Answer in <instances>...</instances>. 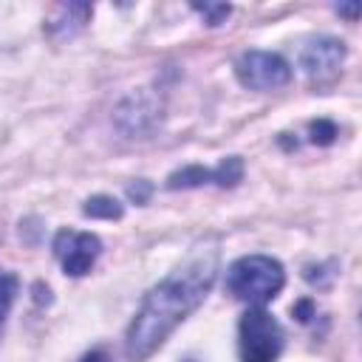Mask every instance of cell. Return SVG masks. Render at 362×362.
<instances>
[{"mask_svg": "<svg viewBox=\"0 0 362 362\" xmlns=\"http://www.w3.org/2000/svg\"><path fill=\"white\" fill-rule=\"evenodd\" d=\"M218 277V252H198L170 277L147 291L141 308L136 311L133 322L127 325L124 354L133 362H144L153 356L164 339L206 300L212 283Z\"/></svg>", "mask_w": 362, "mask_h": 362, "instance_id": "1", "label": "cell"}, {"mask_svg": "<svg viewBox=\"0 0 362 362\" xmlns=\"http://www.w3.org/2000/svg\"><path fill=\"white\" fill-rule=\"evenodd\" d=\"M286 283L283 266L269 255H246L238 257L226 272V288L235 300L263 305L280 294Z\"/></svg>", "mask_w": 362, "mask_h": 362, "instance_id": "2", "label": "cell"}, {"mask_svg": "<svg viewBox=\"0 0 362 362\" xmlns=\"http://www.w3.org/2000/svg\"><path fill=\"white\" fill-rule=\"evenodd\" d=\"M280 322L260 305L249 308L238 322V356L240 362H277L283 351Z\"/></svg>", "mask_w": 362, "mask_h": 362, "instance_id": "3", "label": "cell"}, {"mask_svg": "<svg viewBox=\"0 0 362 362\" xmlns=\"http://www.w3.org/2000/svg\"><path fill=\"white\" fill-rule=\"evenodd\" d=\"M240 85L252 90H277L291 79V65L272 51H243L235 62Z\"/></svg>", "mask_w": 362, "mask_h": 362, "instance_id": "4", "label": "cell"}, {"mask_svg": "<svg viewBox=\"0 0 362 362\" xmlns=\"http://www.w3.org/2000/svg\"><path fill=\"white\" fill-rule=\"evenodd\" d=\"M161 96L150 88H141L119 102L113 119L124 136H150L161 124Z\"/></svg>", "mask_w": 362, "mask_h": 362, "instance_id": "5", "label": "cell"}, {"mask_svg": "<svg viewBox=\"0 0 362 362\" xmlns=\"http://www.w3.org/2000/svg\"><path fill=\"white\" fill-rule=\"evenodd\" d=\"M54 255L62 266L65 274L82 277L93 269L96 257L102 255V240L90 232H76V229H62L54 238Z\"/></svg>", "mask_w": 362, "mask_h": 362, "instance_id": "6", "label": "cell"}, {"mask_svg": "<svg viewBox=\"0 0 362 362\" xmlns=\"http://www.w3.org/2000/svg\"><path fill=\"white\" fill-rule=\"evenodd\" d=\"M342 62H345V45L334 37H317L314 42L305 45V51L300 57V65H303L305 76L317 85L337 79Z\"/></svg>", "mask_w": 362, "mask_h": 362, "instance_id": "7", "label": "cell"}, {"mask_svg": "<svg viewBox=\"0 0 362 362\" xmlns=\"http://www.w3.org/2000/svg\"><path fill=\"white\" fill-rule=\"evenodd\" d=\"M240 178H243V161L238 156H229L215 170H206V167H198V164L184 167V170H175L167 178V189H189V187H204V184L235 187Z\"/></svg>", "mask_w": 362, "mask_h": 362, "instance_id": "8", "label": "cell"}, {"mask_svg": "<svg viewBox=\"0 0 362 362\" xmlns=\"http://www.w3.org/2000/svg\"><path fill=\"white\" fill-rule=\"evenodd\" d=\"M90 14H93V6L90 3H59L54 8V14L48 17L45 31L57 42L71 40V37H76L85 28V23L90 20Z\"/></svg>", "mask_w": 362, "mask_h": 362, "instance_id": "9", "label": "cell"}, {"mask_svg": "<svg viewBox=\"0 0 362 362\" xmlns=\"http://www.w3.org/2000/svg\"><path fill=\"white\" fill-rule=\"evenodd\" d=\"M82 212H85L88 218H102V221H119V218L124 215V206H122V204H119L116 198H110V195H93V198H88V201H85Z\"/></svg>", "mask_w": 362, "mask_h": 362, "instance_id": "10", "label": "cell"}, {"mask_svg": "<svg viewBox=\"0 0 362 362\" xmlns=\"http://www.w3.org/2000/svg\"><path fill=\"white\" fill-rule=\"evenodd\" d=\"M17 288H20L17 274L0 269V328H3V322H6V317H8V311H11V305H14Z\"/></svg>", "mask_w": 362, "mask_h": 362, "instance_id": "11", "label": "cell"}, {"mask_svg": "<svg viewBox=\"0 0 362 362\" xmlns=\"http://www.w3.org/2000/svg\"><path fill=\"white\" fill-rule=\"evenodd\" d=\"M192 11H198L206 20V25H221L232 14V6L229 3H192Z\"/></svg>", "mask_w": 362, "mask_h": 362, "instance_id": "12", "label": "cell"}, {"mask_svg": "<svg viewBox=\"0 0 362 362\" xmlns=\"http://www.w3.org/2000/svg\"><path fill=\"white\" fill-rule=\"evenodd\" d=\"M308 133H311V141H314V144H320V147L334 144V139L339 136L337 124H334V122H328V119H317V122H311V124H308Z\"/></svg>", "mask_w": 362, "mask_h": 362, "instance_id": "13", "label": "cell"}, {"mask_svg": "<svg viewBox=\"0 0 362 362\" xmlns=\"http://www.w3.org/2000/svg\"><path fill=\"white\" fill-rule=\"evenodd\" d=\"M127 195H130L136 204H144L147 195H150V184H147V181H136V184L127 187Z\"/></svg>", "mask_w": 362, "mask_h": 362, "instance_id": "14", "label": "cell"}, {"mask_svg": "<svg viewBox=\"0 0 362 362\" xmlns=\"http://www.w3.org/2000/svg\"><path fill=\"white\" fill-rule=\"evenodd\" d=\"M291 311H294V317H297L300 322H308V320L314 317V303H311V300H300Z\"/></svg>", "mask_w": 362, "mask_h": 362, "instance_id": "15", "label": "cell"}, {"mask_svg": "<svg viewBox=\"0 0 362 362\" xmlns=\"http://www.w3.org/2000/svg\"><path fill=\"white\" fill-rule=\"evenodd\" d=\"M79 362H113L110 356H107V351H102V348H96V351H88Z\"/></svg>", "mask_w": 362, "mask_h": 362, "instance_id": "16", "label": "cell"}, {"mask_svg": "<svg viewBox=\"0 0 362 362\" xmlns=\"http://www.w3.org/2000/svg\"><path fill=\"white\" fill-rule=\"evenodd\" d=\"M337 11H339V14H345V17H351V20H356L359 6H356V3H351V6H337Z\"/></svg>", "mask_w": 362, "mask_h": 362, "instance_id": "17", "label": "cell"}, {"mask_svg": "<svg viewBox=\"0 0 362 362\" xmlns=\"http://www.w3.org/2000/svg\"><path fill=\"white\" fill-rule=\"evenodd\" d=\"M187 362H192V359H187Z\"/></svg>", "mask_w": 362, "mask_h": 362, "instance_id": "18", "label": "cell"}]
</instances>
